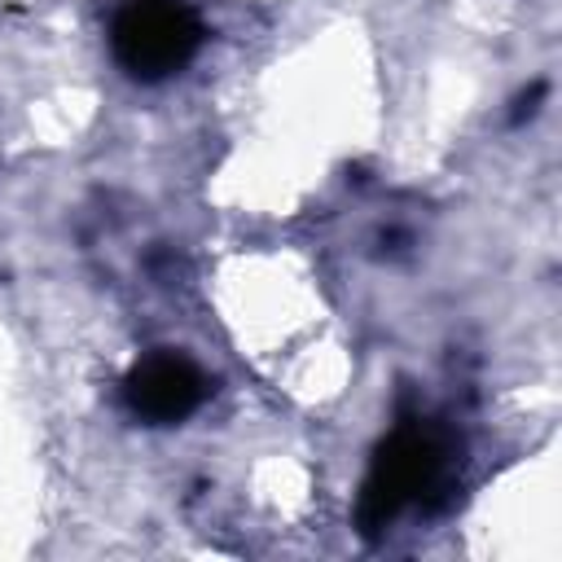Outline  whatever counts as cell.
I'll return each mask as SVG.
<instances>
[{
  "label": "cell",
  "mask_w": 562,
  "mask_h": 562,
  "mask_svg": "<svg viewBox=\"0 0 562 562\" xmlns=\"http://www.w3.org/2000/svg\"><path fill=\"white\" fill-rule=\"evenodd\" d=\"M448 474V439L417 422H400L373 452L360 501H356V527L364 540H378L404 509L426 501Z\"/></svg>",
  "instance_id": "1"
},
{
  "label": "cell",
  "mask_w": 562,
  "mask_h": 562,
  "mask_svg": "<svg viewBox=\"0 0 562 562\" xmlns=\"http://www.w3.org/2000/svg\"><path fill=\"white\" fill-rule=\"evenodd\" d=\"M206 26L184 0H119L110 13V53L136 83H167L202 53Z\"/></svg>",
  "instance_id": "2"
},
{
  "label": "cell",
  "mask_w": 562,
  "mask_h": 562,
  "mask_svg": "<svg viewBox=\"0 0 562 562\" xmlns=\"http://www.w3.org/2000/svg\"><path fill=\"white\" fill-rule=\"evenodd\" d=\"M206 395H211V378L184 351H149L123 378V400L132 417L149 426H176L193 417L206 404Z\"/></svg>",
  "instance_id": "3"
}]
</instances>
